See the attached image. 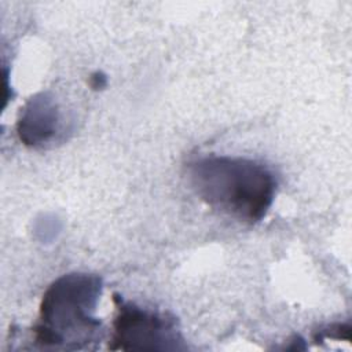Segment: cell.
<instances>
[{
  "mask_svg": "<svg viewBox=\"0 0 352 352\" xmlns=\"http://www.w3.org/2000/svg\"><path fill=\"white\" fill-rule=\"evenodd\" d=\"M195 194L210 208L245 223L260 221L276 191L274 173L263 164L228 155H208L188 164Z\"/></svg>",
  "mask_w": 352,
  "mask_h": 352,
  "instance_id": "obj_1",
  "label": "cell"
},
{
  "mask_svg": "<svg viewBox=\"0 0 352 352\" xmlns=\"http://www.w3.org/2000/svg\"><path fill=\"white\" fill-rule=\"evenodd\" d=\"M102 287V279L92 274L73 272L54 280L40 302L34 340L63 349H81L98 341L100 322L94 314Z\"/></svg>",
  "mask_w": 352,
  "mask_h": 352,
  "instance_id": "obj_2",
  "label": "cell"
},
{
  "mask_svg": "<svg viewBox=\"0 0 352 352\" xmlns=\"http://www.w3.org/2000/svg\"><path fill=\"white\" fill-rule=\"evenodd\" d=\"M58 109L51 96L38 94L28 100L21 111L16 132L25 146L36 147L56 133Z\"/></svg>",
  "mask_w": 352,
  "mask_h": 352,
  "instance_id": "obj_4",
  "label": "cell"
},
{
  "mask_svg": "<svg viewBox=\"0 0 352 352\" xmlns=\"http://www.w3.org/2000/svg\"><path fill=\"white\" fill-rule=\"evenodd\" d=\"M320 337H330V338H345L349 341L351 338V327L346 324H331L326 330H320Z\"/></svg>",
  "mask_w": 352,
  "mask_h": 352,
  "instance_id": "obj_5",
  "label": "cell"
},
{
  "mask_svg": "<svg viewBox=\"0 0 352 352\" xmlns=\"http://www.w3.org/2000/svg\"><path fill=\"white\" fill-rule=\"evenodd\" d=\"M117 315L109 348L122 349H184L183 337L176 319L164 312L142 308L133 302L116 298Z\"/></svg>",
  "mask_w": 352,
  "mask_h": 352,
  "instance_id": "obj_3",
  "label": "cell"
}]
</instances>
